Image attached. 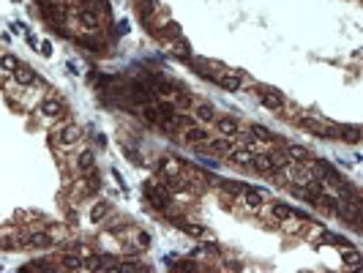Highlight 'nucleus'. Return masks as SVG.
I'll return each instance as SVG.
<instances>
[{
  "label": "nucleus",
  "mask_w": 363,
  "mask_h": 273,
  "mask_svg": "<svg viewBox=\"0 0 363 273\" xmlns=\"http://www.w3.org/2000/svg\"><path fill=\"white\" fill-rule=\"evenodd\" d=\"M257 96L265 104V109H273V112H281L284 104H287V96H284V91H279V88H257Z\"/></svg>",
  "instance_id": "f257e3e1"
}]
</instances>
